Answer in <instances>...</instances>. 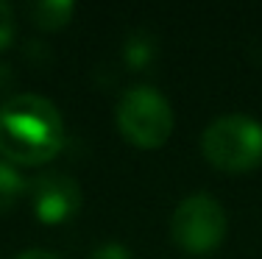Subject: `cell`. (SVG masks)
Returning <instances> with one entry per match:
<instances>
[{
  "label": "cell",
  "mask_w": 262,
  "mask_h": 259,
  "mask_svg": "<svg viewBox=\"0 0 262 259\" xmlns=\"http://www.w3.org/2000/svg\"><path fill=\"white\" fill-rule=\"evenodd\" d=\"M64 145V120L48 98L20 92L0 103V153L14 164L51 162Z\"/></svg>",
  "instance_id": "1"
},
{
  "label": "cell",
  "mask_w": 262,
  "mask_h": 259,
  "mask_svg": "<svg viewBox=\"0 0 262 259\" xmlns=\"http://www.w3.org/2000/svg\"><path fill=\"white\" fill-rule=\"evenodd\" d=\"M201 153L223 173H248L262 164V126L248 114H223L204 128Z\"/></svg>",
  "instance_id": "2"
},
{
  "label": "cell",
  "mask_w": 262,
  "mask_h": 259,
  "mask_svg": "<svg viewBox=\"0 0 262 259\" xmlns=\"http://www.w3.org/2000/svg\"><path fill=\"white\" fill-rule=\"evenodd\" d=\"M115 120L123 139L142 151L162 148L173 134V109L167 98L154 86H131L120 95L115 109Z\"/></svg>",
  "instance_id": "3"
},
{
  "label": "cell",
  "mask_w": 262,
  "mask_h": 259,
  "mask_svg": "<svg viewBox=\"0 0 262 259\" xmlns=\"http://www.w3.org/2000/svg\"><path fill=\"white\" fill-rule=\"evenodd\" d=\"M170 237L184 254H212L226 240V212L209 193H192L176 206L170 218Z\"/></svg>",
  "instance_id": "4"
},
{
  "label": "cell",
  "mask_w": 262,
  "mask_h": 259,
  "mask_svg": "<svg viewBox=\"0 0 262 259\" xmlns=\"http://www.w3.org/2000/svg\"><path fill=\"white\" fill-rule=\"evenodd\" d=\"M28 198L34 218L39 223L59 226L78 215L81 203H84V193L73 176L61 170H48L28 184Z\"/></svg>",
  "instance_id": "5"
},
{
  "label": "cell",
  "mask_w": 262,
  "mask_h": 259,
  "mask_svg": "<svg viewBox=\"0 0 262 259\" xmlns=\"http://www.w3.org/2000/svg\"><path fill=\"white\" fill-rule=\"evenodd\" d=\"M73 14H76V6L70 0H36L28 6L31 22L42 31H61L70 26Z\"/></svg>",
  "instance_id": "6"
},
{
  "label": "cell",
  "mask_w": 262,
  "mask_h": 259,
  "mask_svg": "<svg viewBox=\"0 0 262 259\" xmlns=\"http://www.w3.org/2000/svg\"><path fill=\"white\" fill-rule=\"evenodd\" d=\"M157 59V39L145 31H137L126 39L123 45V61L128 64V70H148Z\"/></svg>",
  "instance_id": "7"
},
{
  "label": "cell",
  "mask_w": 262,
  "mask_h": 259,
  "mask_svg": "<svg viewBox=\"0 0 262 259\" xmlns=\"http://www.w3.org/2000/svg\"><path fill=\"white\" fill-rule=\"evenodd\" d=\"M26 190H28V184H26V178H23V173L17 170L14 164L0 159V215L9 212V209L23 198Z\"/></svg>",
  "instance_id": "8"
},
{
  "label": "cell",
  "mask_w": 262,
  "mask_h": 259,
  "mask_svg": "<svg viewBox=\"0 0 262 259\" xmlns=\"http://www.w3.org/2000/svg\"><path fill=\"white\" fill-rule=\"evenodd\" d=\"M14 34H17V17H14V9H11L6 0H0V51L14 42Z\"/></svg>",
  "instance_id": "9"
},
{
  "label": "cell",
  "mask_w": 262,
  "mask_h": 259,
  "mask_svg": "<svg viewBox=\"0 0 262 259\" xmlns=\"http://www.w3.org/2000/svg\"><path fill=\"white\" fill-rule=\"evenodd\" d=\"M90 259H134V256H131V251H128L123 243L109 240V243H101V245H98V248L90 254Z\"/></svg>",
  "instance_id": "10"
},
{
  "label": "cell",
  "mask_w": 262,
  "mask_h": 259,
  "mask_svg": "<svg viewBox=\"0 0 262 259\" xmlns=\"http://www.w3.org/2000/svg\"><path fill=\"white\" fill-rule=\"evenodd\" d=\"M11 84H14V73H11V67L6 64V61H0V95H3Z\"/></svg>",
  "instance_id": "11"
},
{
  "label": "cell",
  "mask_w": 262,
  "mask_h": 259,
  "mask_svg": "<svg viewBox=\"0 0 262 259\" xmlns=\"http://www.w3.org/2000/svg\"><path fill=\"white\" fill-rule=\"evenodd\" d=\"M17 259H61V256L51 254V251H42V248H28V251H23Z\"/></svg>",
  "instance_id": "12"
}]
</instances>
